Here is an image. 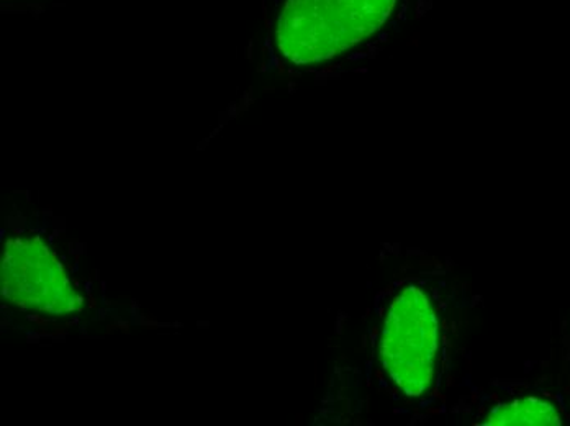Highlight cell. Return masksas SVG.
<instances>
[{
	"instance_id": "6da1fadb",
	"label": "cell",
	"mask_w": 570,
	"mask_h": 426,
	"mask_svg": "<svg viewBox=\"0 0 570 426\" xmlns=\"http://www.w3.org/2000/svg\"><path fill=\"white\" fill-rule=\"evenodd\" d=\"M441 320L425 284L400 286L382 320L377 355L385 377L403 397L420 400L433 389L440 361Z\"/></svg>"
},
{
	"instance_id": "7a4b0ae2",
	"label": "cell",
	"mask_w": 570,
	"mask_h": 426,
	"mask_svg": "<svg viewBox=\"0 0 570 426\" xmlns=\"http://www.w3.org/2000/svg\"><path fill=\"white\" fill-rule=\"evenodd\" d=\"M397 0H285L277 48L294 65L338 57L381 29Z\"/></svg>"
},
{
	"instance_id": "3957f363",
	"label": "cell",
	"mask_w": 570,
	"mask_h": 426,
	"mask_svg": "<svg viewBox=\"0 0 570 426\" xmlns=\"http://www.w3.org/2000/svg\"><path fill=\"white\" fill-rule=\"evenodd\" d=\"M0 280L3 297L31 314L71 317L85 305L65 266L38 237L7 241Z\"/></svg>"
},
{
	"instance_id": "277c9868",
	"label": "cell",
	"mask_w": 570,
	"mask_h": 426,
	"mask_svg": "<svg viewBox=\"0 0 570 426\" xmlns=\"http://www.w3.org/2000/svg\"><path fill=\"white\" fill-rule=\"evenodd\" d=\"M475 425H561L558 405L538 396L512 397L509 400H482Z\"/></svg>"
}]
</instances>
